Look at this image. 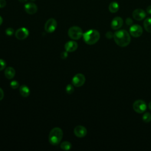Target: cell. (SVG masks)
Returning <instances> with one entry per match:
<instances>
[{
	"label": "cell",
	"instance_id": "1",
	"mask_svg": "<svg viewBox=\"0 0 151 151\" xmlns=\"http://www.w3.org/2000/svg\"><path fill=\"white\" fill-rule=\"evenodd\" d=\"M113 38L116 44L121 47L127 46L131 41L130 34L124 29L119 30L114 32Z\"/></svg>",
	"mask_w": 151,
	"mask_h": 151
},
{
	"label": "cell",
	"instance_id": "2",
	"mask_svg": "<svg viewBox=\"0 0 151 151\" xmlns=\"http://www.w3.org/2000/svg\"><path fill=\"white\" fill-rule=\"evenodd\" d=\"M100 33L96 29H90L83 33V37L84 42L88 45L96 44L100 39Z\"/></svg>",
	"mask_w": 151,
	"mask_h": 151
},
{
	"label": "cell",
	"instance_id": "3",
	"mask_svg": "<svg viewBox=\"0 0 151 151\" xmlns=\"http://www.w3.org/2000/svg\"><path fill=\"white\" fill-rule=\"evenodd\" d=\"M63 136V130L60 127H54L50 132L48 140L52 145H57L61 141Z\"/></svg>",
	"mask_w": 151,
	"mask_h": 151
},
{
	"label": "cell",
	"instance_id": "4",
	"mask_svg": "<svg viewBox=\"0 0 151 151\" xmlns=\"http://www.w3.org/2000/svg\"><path fill=\"white\" fill-rule=\"evenodd\" d=\"M68 35L70 38L73 40H79L83 35V31L81 28L77 26H73L68 30Z\"/></svg>",
	"mask_w": 151,
	"mask_h": 151
},
{
	"label": "cell",
	"instance_id": "5",
	"mask_svg": "<svg viewBox=\"0 0 151 151\" xmlns=\"http://www.w3.org/2000/svg\"><path fill=\"white\" fill-rule=\"evenodd\" d=\"M133 110L137 113H144L147 108L146 103L142 100H137L133 104Z\"/></svg>",
	"mask_w": 151,
	"mask_h": 151
},
{
	"label": "cell",
	"instance_id": "6",
	"mask_svg": "<svg viewBox=\"0 0 151 151\" xmlns=\"http://www.w3.org/2000/svg\"><path fill=\"white\" fill-rule=\"evenodd\" d=\"M57 26V22L56 20L54 18L48 19L44 25V29L47 32L52 33L53 32Z\"/></svg>",
	"mask_w": 151,
	"mask_h": 151
},
{
	"label": "cell",
	"instance_id": "7",
	"mask_svg": "<svg viewBox=\"0 0 151 151\" xmlns=\"http://www.w3.org/2000/svg\"><path fill=\"white\" fill-rule=\"evenodd\" d=\"M86 81V78L83 74L78 73L76 74L72 79V84L74 86L76 87H81L82 86Z\"/></svg>",
	"mask_w": 151,
	"mask_h": 151
},
{
	"label": "cell",
	"instance_id": "8",
	"mask_svg": "<svg viewBox=\"0 0 151 151\" xmlns=\"http://www.w3.org/2000/svg\"><path fill=\"white\" fill-rule=\"evenodd\" d=\"M129 32L132 37L137 38L142 35L143 33V29L140 25L138 24H134L130 27L129 29Z\"/></svg>",
	"mask_w": 151,
	"mask_h": 151
},
{
	"label": "cell",
	"instance_id": "9",
	"mask_svg": "<svg viewBox=\"0 0 151 151\" xmlns=\"http://www.w3.org/2000/svg\"><path fill=\"white\" fill-rule=\"evenodd\" d=\"M28 35H29V31H28V29L26 28H24V27L18 28L15 33V37L17 39L20 40H24V39L27 38L28 37Z\"/></svg>",
	"mask_w": 151,
	"mask_h": 151
},
{
	"label": "cell",
	"instance_id": "10",
	"mask_svg": "<svg viewBox=\"0 0 151 151\" xmlns=\"http://www.w3.org/2000/svg\"><path fill=\"white\" fill-rule=\"evenodd\" d=\"M24 9L28 14H34L37 12L38 8L35 4L34 2H27L24 5Z\"/></svg>",
	"mask_w": 151,
	"mask_h": 151
},
{
	"label": "cell",
	"instance_id": "11",
	"mask_svg": "<svg viewBox=\"0 0 151 151\" xmlns=\"http://www.w3.org/2000/svg\"><path fill=\"white\" fill-rule=\"evenodd\" d=\"M146 12L142 9H136L132 12L133 18L137 21H141L146 17Z\"/></svg>",
	"mask_w": 151,
	"mask_h": 151
},
{
	"label": "cell",
	"instance_id": "12",
	"mask_svg": "<svg viewBox=\"0 0 151 151\" xmlns=\"http://www.w3.org/2000/svg\"><path fill=\"white\" fill-rule=\"evenodd\" d=\"M74 134L77 137L81 138V137H84L87 134V131L85 127L79 125V126H76L74 128Z\"/></svg>",
	"mask_w": 151,
	"mask_h": 151
},
{
	"label": "cell",
	"instance_id": "13",
	"mask_svg": "<svg viewBox=\"0 0 151 151\" xmlns=\"http://www.w3.org/2000/svg\"><path fill=\"white\" fill-rule=\"evenodd\" d=\"M123 24V19L120 17H114L111 22V27L113 29L116 30L120 28Z\"/></svg>",
	"mask_w": 151,
	"mask_h": 151
},
{
	"label": "cell",
	"instance_id": "14",
	"mask_svg": "<svg viewBox=\"0 0 151 151\" xmlns=\"http://www.w3.org/2000/svg\"><path fill=\"white\" fill-rule=\"evenodd\" d=\"M65 50L67 52H73L78 48V44L74 41H70L65 43Z\"/></svg>",
	"mask_w": 151,
	"mask_h": 151
},
{
	"label": "cell",
	"instance_id": "15",
	"mask_svg": "<svg viewBox=\"0 0 151 151\" xmlns=\"http://www.w3.org/2000/svg\"><path fill=\"white\" fill-rule=\"evenodd\" d=\"M4 74L5 77L8 79H12L15 76V71L14 68L11 67H8L5 70Z\"/></svg>",
	"mask_w": 151,
	"mask_h": 151
},
{
	"label": "cell",
	"instance_id": "16",
	"mask_svg": "<svg viewBox=\"0 0 151 151\" xmlns=\"http://www.w3.org/2000/svg\"><path fill=\"white\" fill-rule=\"evenodd\" d=\"M19 93L22 97H26L29 95L30 91L26 85H22L19 87Z\"/></svg>",
	"mask_w": 151,
	"mask_h": 151
},
{
	"label": "cell",
	"instance_id": "17",
	"mask_svg": "<svg viewBox=\"0 0 151 151\" xmlns=\"http://www.w3.org/2000/svg\"><path fill=\"white\" fill-rule=\"evenodd\" d=\"M119 9V4L116 2H111L109 5V10L111 13H116Z\"/></svg>",
	"mask_w": 151,
	"mask_h": 151
},
{
	"label": "cell",
	"instance_id": "18",
	"mask_svg": "<svg viewBox=\"0 0 151 151\" xmlns=\"http://www.w3.org/2000/svg\"><path fill=\"white\" fill-rule=\"evenodd\" d=\"M143 26L147 32H151V18H147L144 21Z\"/></svg>",
	"mask_w": 151,
	"mask_h": 151
},
{
	"label": "cell",
	"instance_id": "19",
	"mask_svg": "<svg viewBox=\"0 0 151 151\" xmlns=\"http://www.w3.org/2000/svg\"><path fill=\"white\" fill-rule=\"evenodd\" d=\"M71 146V144L68 141H64L60 144V148L63 150H69Z\"/></svg>",
	"mask_w": 151,
	"mask_h": 151
},
{
	"label": "cell",
	"instance_id": "20",
	"mask_svg": "<svg viewBox=\"0 0 151 151\" xmlns=\"http://www.w3.org/2000/svg\"><path fill=\"white\" fill-rule=\"evenodd\" d=\"M142 119L145 123H149L151 121V114L149 112H146L143 114Z\"/></svg>",
	"mask_w": 151,
	"mask_h": 151
},
{
	"label": "cell",
	"instance_id": "21",
	"mask_svg": "<svg viewBox=\"0 0 151 151\" xmlns=\"http://www.w3.org/2000/svg\"><path fill=\"white\" fill-rule=\"evenodd\" d=\"M65 90H66V92H67V94H71V93H73L74 92V86L73 85V84H69L67 86Z\"/></svg>",
	"mask_w": 151,
	"mask_h": 151
},
{
	"label": "cell",
	"instance_id": "22",
	"mask_svg": "<svg viewBox=\"0 0 151 151\" xmlns=\"http://www.w3.org/2000/svg\"><path fill=\"white\" fill-rule=\"evenodd\" d=\"M10 86L13 89H15V88H17L19 87V83H18V81H17L15 80H14V81H12L10 83Z\"/></svg>",
	"mask_w": 151,
	"mask_h": 151
},
{
	"label": "cell",
	"instance_id": "23",
	"mask_svg": "<svg viewBox=\"0 0 151 151\" xmlns=\"http://www.w3.org/2000/svg\"><path fill=\"white\" fill-rule=\"evenodd\" d=\"M14 33V30L13 28H8L5 29V34L7 35H9V36H11Z\"/></svg>",
	"mask_w": 151,
	"mask_h": 151
},
{
	"label": "cell",
	"instance_id": "24",
	"mask_svg": "<svg viewBox=\"0 0 151 151\" xmlns=\"http://www.w3.org/2000/svg\"><path fill=\"white\" fill-rule=\"evenodd\" d=\"M6 62L2 59H0V71L3 70L6 67Z\"/></svg>",
	"mask_w": 151,
	"mask_h": 151
},
{
	"label": "cell",
	"instance_id": "25",
	"mask_svg": "<svg viewBox=\"0 0 151 151\" xmlns=\"http://www.w3.org/2000/svg\"><path fill=\"white\" fill-rule=\"evenodd\" d=\"M106 37L108 39H111L114 37V34L111 31H108L106 34Z\"/></svg>",
	"mask_w": 151,
	"mask_h": 151
},
{
	"label": "cell",
	"instance_id": "26",
	"mask_svg": "<svg viewBox=\"0 0 151 151\" xmlns=\"http://www.w3.org/2000/svg\"><path fill=\"white\" fill-rule=\"evenodd\" d=\"M60 56H61V58L62 59H65L68 56V52L67 51H63L61 54H60Z\"/></svg>",
	"mask_w": 151,
	"mask_h": 151
},
{
	"label": "cell",
	"instance_id": "27",
	"mask_svg": "<svg viewBox=\"0 0 151 151\" xmlns=\"http://www.w3.org/2000/svg\"><path fill=\"white\" fill-rule=\"evenodd\" d=\"M6 4L5 0H0V8H4Z\"/></svg>",
	"mask_w": 151,
	"mask_h": 151
},
{
	"label": "cell",
	"instance_id": "28",
	"mask_svg": "<svg viewBox=\"0 0 151 151\" xmlns=\"http://www.w3.org/2000/svg\"><path fill=\"white\" fill-rule=\"evenodd\" d=\"M4 96V91L2 90V89L1 88H0V100H1L3 99Z\"/></svg>",
	"mask_w": 151,
	"mask_h": 151
},
{
	"label": "cell",
	"instance_id": "29",
	"mask_svg": "<svg viewBox=\"0 0 151 151\" xmlns=\"http://www.w3.org/2000/svg\"><path fill=\"white\" fill-rule=\"evenodd\" d=\"M132 23H133V21L130 18H128L126 19V24L127 25H131Z\"/></svg>",
	"mask_w": 151,
	"mask_h": 151
},
{
	"label": "cell",
	"instance_id": "30",
	"mask_svg": "<svg viewBox=\"0 0 151 151\" xmlns=\"http://www.w3.org/2000/svg\"><path fill=\"white\" fill-rule=\"evenodd\" d=\"M146 12L149 14H151V5H149L146 8Z\"/></svg>",
	"mask_w": 151,
	"mask_h": 151
},
{
	"label": "cell",
	"instance_id": "31",
	"mask_svg": "<svg viewBox=\"0 0 151 151\" xmlns=\"http://www.w3.org/2000/svg\"><path fill=\"white\" fill-rule=\"evenodd\" d=\"M19 1V2H21V3H25V2H26L28 0H18Z\"/></svg>",
	"mask_w": 151,
	"mask_h": 151
},
{
	"label": "cell",
	"instance_id": "32",
	"mask_svg": "<svg viewBox=\"0 0 151 151\" xmlns=\"http://www.w3.org/2000/svg\"><path fill=\"white\" fill-rule=\"evenodd\" d=\"M2 22H3V19H2V18L0 16V25L2 24Z\"/></svg>",
	"mask_w": 151,
	"mask_h": 151
},
{
	"label": "cell",
	"instance_id": "33",
	"mask_svg": "<svg viewBox=\"0 0 151 151\" xmlns=\"http://www.w3.org/2000/svg\"><path fill=\"white\" fill-rule=\"evenodd\" d=\"M149 106V109L151 110V101H150V102L149 103V106Z\"/></svg>",
	"mask_w": 151,
	"mask_h": 151
},
{
	"label": "cell",
	"instance_id": "34",
	"mask_svg": "<svg viewBox=\"0 0 151 151\" xmlns=\"http://www.w3.org/2000/svg\"><path fill=\"white\" fill-rule=\"evenodd\" d=\"M31 1H32V2H34V1H35V0H31Z\"/></svg>",
	"mask_w": 151,
	"mask_h": 151
}]
</instances>
